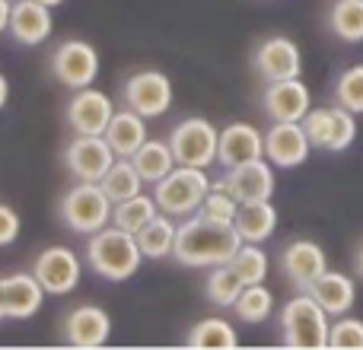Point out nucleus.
<instances>
[{"instance_id":"27","label":"nucleus","mask_w":363,"mask_h":350,"mask_svg":"<svg viewBox=\"0 0 363 350\" xmlns=\"http://www.w3.org/2000/svg\"><path fill=\"white\" fill-rule=\"evenodd\" d=\"M176 230L179 226L172 223L169 213H157V217L138 232V245H140V252H144V258H169L172 245H176Z\"/></svg>"},{"instance_id":"35","label":"nucleus","mask_w":363,"mask_h":350,"mask_svg":"<svg viewBox=\"0 0 363 350\" xmlns=\"http://www.w3.org/2000/svg\"><path fill=\"white\" fill-rule=\"evenodd\" d=\"M335 102L351 108L354 115H363V64H354L335 83Z\"/></svg>"},{"instance_id":"5","label":"nucleus","mask_w":363,"mask_h":350,"mask_svg":"<svg viewBox=\"0 0 363 350\" xmlns=\"http://www.w3.org/2000/svg\"><path fill=\"white\" fill-rule=\"evenodd\" d=\"M207 191H211V179H207L204 169L176 166L166 179H160L153 185V201H157L160 213H169L172 220H185L191 213H198Z\"/></svg>"},{"instance_id":"7","label":"nucleus","mask_w":363,"mask_h":350,"mask_svg":"<svg viewBox=\"0 0 363 350\" xmlns=\"http://www.w3.org/2000/svg\"><path fill=\"white\" fill-rule=\"evenodd\" d=\"M48 67H51V77L67 89L93 86L96 77H99V51L89 42L70 38V42H61L51 51Z\"/></svg>"},{"instance_id":"30","label":"nucleus","mask_w":363,"mask_h":350,"mask_svg":"<svg viewBox=\"0 0 363 350\" xmlns=\"http://www.w3.org/2000/svg\"><path fill=\"white\" fill-rule=\"evenodd\" d=\"M242 287H245V283L239 281V274L230 268V261L211 268V274H207V281H204L207 300H211L213 306H220V309H233V303L239 300Z\"/></svg>"},{"instance_id":"21","label":"nucleus","mask_w":363,"mask_h":350,"mask_svg":"<svg viewBox=\"0 0 363 350\" xmlns=\"http://www.w3.org/2000/svg\"><path fill=\"white\" fill-rule=\"evenodd\" d=\"M306 293L313 296L328 315L351 312L354 300H357V287H354V281L347 274H341V271H325V274H319L313 283H309Z\"/></svg>"},{"instance_id":"1","label":"nucleus","mask_w":363,"mask_h":350,"mask_svg":"<svg viewBox=\"0 0 363 350\" xmlns=\"http://www.w3.org/2000/svg\"><path fill=\"white\" fill-rule=\"evenodd\" d=\"M242 245V236L236 232L233 223H217L201 213H191L179 223L176 245H172V258L185 268H217L226 264L236 249Z\"/></svg>"},{"instance_id":"23","label":"nucleus","mask_w":363,"mask_h":350,"mask_svg":"<svg viewBox=\"0 0 363 350\" xmlns=\"http://www.w3.org/2000/svg\"><path fill=\"white\" fill-rule=\"evenodd\" d=\"M236 232L242 236V242H258L274 236L277 230V210L271 201H249V204H239L236 220H233Z\"/></svg>"},{"instance_id":"3","label":"nucleus","mask_w":363,"mask_h":350,"mask_svg":"<svg viewBox=\"0 0 363 350\" xmlns=\"http://www.w3.org/2000/svg\"><path fill=\"white\" fill-rule=\"evenodd\" d=\"M112 201L102 191L99 181H77L61 201H57V217L77 236H93L102 226L112 223Z\"/></svg>"},{"instance_id":"15","label":"nucleus","mask_w":363,"mask_h":350,"mask_svg":"<svg viewBox=\"0 0 363 350\" xmlns=\"http://www.w3.org/2000/svg\"><path fill=\"white\" fill-rule=\"evenodd\" d=\"M230 194L239 201V204H249V201H271L274 194V166L264 157L249 159V163H239L233 169H226L223 175Z\"/></svg>"},{"instance_id":"22","label":"nucleus","mask_w":363,"mask_h":350,"mask_svg":"<svg viewBox=\"0 0 363 350\" xmlns=\"http://www.w3.org/2000/svg\"><path fill=\"white\" fill-rule=\"evenodd\" d=\"M102 137L108 140L115 157H134V153L140 150V144L147 140V118L125 106L112 115V121H108Z\"/></svg>"},{"instance_id":"37","label":"nucleus","mask_w":363,"mask_h":350,"mask_svg":"<svg viewBox=\"0 0 363 350\" xmlns=\"http://www.w3.org/2000/svg\"><path fill=\"white\" fill-rule=\"evenodd\" d=\"M328 347L335 350H363V322L360 319H341L328 332Z\"/></svg>"},{"instance_id":"42","label":"nucleus","mask_w":363,"mask_h":350,"mask_svg":"<svg viewBox=\"0 0 363 350\" xmlns=\"http://www.w3.org/2000/svg\"><path fill=\"white\" fill-rule=\"evenodd\" d=\"M38 4H45V6H51V10H55V6H61L64 0H38Z\"/></svg>"},{"instance_id":"32","label":"nucleus","mask_w":363,"mask_h":350,"mask_svg":"<svg viewBox=\"0 0 363 350\" xmlns=\"http://www.w3.org/2000/svg\"><path fill=\"white\" fill-rule=\"evenodd\" d=\"M230 268L236 271L245 287L249 283H264V277H268V255H264V249H258V242H242L236 249V255L230 258Z\"/></svg>"},{"instance_id":"9","label":"nucleus","mask_w":363,"mask_h":350,"mask_svg":"<svg viewBox=\"0 0 363 350\" xmlns=\"http://www.w3.org/2000/svg\"><path fill=\"white\" fill-rule=\"evenodd\" d=\"M32 274H35V281L42 283V290L48 296H67L80 287L83 264H80V258L70 249H64V245H48V249H42L35 255Z\"/></svg>"},{"instance_id":"10","label":"nucleus","mask_w":363,"mask_h":350,"mask_svg":"<svg viewBox=\"0 0 363 350\" xmlns=\"http://www.w3.org/2000/svg\"><path fill=\"white\" fill-rule=\"evenodd\" d=\"M115 163V153L102 134H74L64 147V166L77 181H99Z\"/></svg>"},{"instance_id":"29","label":"nucleus","mask_w":363,"mask_h":350,"mask_svg":"<svg viewBox=\"0 0 363 350\" xmlns=\"http://www.w3.org/2000/svg\"><path fill=\"white\" fill-rule=\"evenodd\" d=\"M328 29L341 42H363V0H335L328 10Z\"/></svg>"},{"instance_id":"14","label":"nucleus","mask_w":363,"mask_h":350,"mask_svg":"<svg viewBox=\"0 0 363 350\" xmlns=\"http://www.w3.org/2000/svg\"><path fill=\"white\" fill-rule=\"evenodd\" d=\"M262 106L271 121H303L306 112L313 108V93H309V86L300 77L274 80L264 86Z\"/></svg>"},{"instance_id":"18","label":"nucleus","mask_w":363,"mask_h":350,"mask_svg":"<svg viewBox=\"0 0 363 350\" xmlns=\"http://www.w3.org/2000/svg\"><path fill=\"white\" fill-rule=\"evenodd\" d=\"M112 334V319L102 306H77L74 312H67L64 319V341L70 347H80V350H93V347H102Z\"/></svg>"},{"instance_id":"36","label":"nucleus","mask_w":363,"mask_h":350,"mask_svg":"<svg viewBox=\"0 0 363 350\" xmlns=\"http://www.w3.org/2000/svg\"><path fill=\"white\" fill-rule=\"evenodd\" d=\"M303 131H306L309 144L315 150H325L328 147V134H332V106H322V108H309L306 118L300 121Z\"/></svg>"},{"instance_id":"13","label":"nucleus","mask_w":363,"mask_h":350,"mask_svg":"<svg viewBox=\"0 0 363 350\" xmlns=\"http://www.w3.org/2000/svg\"><path fill=\"white\" fill-rule=\"evenodd\" d=\"M252 67L268 83L290 80V77L303 74V55H300V48H296V42H290L287 35H271L255 48Z\"/></svg>"},{"instance_id":"41","label":"nucleus","mask_w":363,"mask_h":350,"mask_svg":"<svg viewBox=\"0 0 363 350\" xmlns=\"http://www.w3.org/2000/svg\"><path fill=\"white\" fill-rule=\"evenodd\" d=\"M354 268H357V274L363 277V245L357 249V258H354Z\"/></svg>"},{"instance_id":"2","label":"nucleus","mask_w":363,"mask_h":350,"mask_svg":"<svg viewBox=\"0 0 363 350\" xmlns=\"http://www.w3.org/2000/svg\"><path fill=\"white\" fill-rule=\"evenodd\" d=\"M140 261H144V252L138 245V236L128 230H118L115 223L86 236V264L102 281H128L140 271Z\"/></svg>"},{"instance_id":"39","label":"nucleus","mask_w":363,"mask_h":350,"mask_svg":"<svg viewBox=\"0 0 363 350\" xmlns=\"http://www.w3.org/2000/svg\"><path fill=\"white\" fill-rule=\"evenodd\" d=\"M10 10L13 0H0V32H6V26H10Z\"/></svg>"},{"instance_id":"17","label":"nucleus","mask_w":363,"mask_h":350,"mask_svg":"<svg viewBox=\"0 0 363 350\" xmlns=\"http://www.w3.org/2000/svg\"><path fill=\"white\" fill-rule=\"evenodd\" d=\"M45 290L35 274L0 277V319H32L45 303Z\"/></svg>"},{"instance_id":"16","label":"nucleus","mask_w":363,"mask_h":350,"mask_svg":"<svg viewBox=\"0 0 363 350\" xmlns=\"http://www.w3.org/2000/svg\"><path fill=\"white\" fill-rule=\"evenodd\" d=\"M281 271H284V277L296 287V293H306L309 283L328 271L325 249L315 245V242H309V239H296V242H290L287 249L281 252Z\"/></svg>"},{"instance_id":"31","label":"nucleus","mask_w":363,"mask_h":350,"mask_svg":"<svg viewBox=\"0 0 363 350\" xmlns=\"http://www.w3.org/2000/svg\"><path fill=\"white\" fill-rule=\"evenodd\" d=\"M233 312L242 322H249V325H258V322H264L274 312V293L264 283H249V287H242L239 300L233 303Z\"/></svg>"},{"instance_id":"12","label":"nucleus","mask_w":363,"mask_h":350,"mask_svg":"<svg viewBox=\"0 0 363 350\" xmlns=\"http://www.w3.org/2000/svg\"><path fill=\"white\" fill-rule=\"evenodd\" d=\"M64 115H67V125L74 134H106L108 121L115 115V106L96 86H83V89H74Z\"/></svg>"},{"instance_id":"8","label":"nucleus","mask_w":363,"mask_h":350,"mask_svg":"<svg viewBox=\"0 0 363 350\" xmlns=\"http://www.w3.org/2000/svg\"><path fill=\"white\" fill-rule=\"evenodd\" d=\"M121 99L144 118H163L172 108V80L163 70H138L125 80Z\"/></svg>"},{"instance_id":"19","label":"nucleus","mask_w":363,"mask_h":350,"mask_svg":"<svg viewBox=\"0 0 363 350\" xmlns=\"http://www.w3.org/2000/svg\"><path fill=\"white\" fill-rule=\"evenodd\" d=\"M264 157V134L258 131L249 121H233L220 131V144H217V163L223 169H233L239 163Z\"/></svg>"},{"instance_id":"28","label":"nucleus","mask_w":363,"mask_h":350,"mask_svg":"<svg viewBox=\"0 0 363 350\" xmlns=\"http://www.w3.org/2000/svg\"><path fill=\"white\" fill-rule=\"evenodd\" d=\"M157 213H160L157 201H153L150 194L140 191V194H134V198H125V201H118V204L112 207V223L118 226V230H128V232L138 236V232L144 230Z\"/></svg>"},{"instance_id":"24","label":"nucleus","mask_w":363,"mask_h":350,"mask_svg":"<svg viewBox=\"0 0 363 350\" xmlns=\"http://www.w3.org/2000/svg\"><path fill=\"white\" fill-rule=\"evenodd\" d=\"M131 163H134V169L140 172L144 185H157L160 179H166V175L179 166L176 157H172L169 140H150V137L140 144V150L131 157Z\"/></svg>"},{"instance_id":"38","label":"nucleus","mask_w":363,"mask_h":350,"mask_svg":"<svg viewBox=\"0 0 363 350\" xmlns=\"http://www.w3.org/2000/svg\"><path fill=\"white\" fill-rule=\"evenodd\" d=\"M19 230H23V220H19V213L13 210L10 204H0V249L16 242Z\"/></svg>"},{"instance_id":"6","label":"nucleus","mask_w":363,"mask_h":350,"mask_svg":"<svg viewBox=\"0 0 363 350\" xmlns=\"http://www.w3.org/2000/svg\"><path fill=\"white\" fill-rule=\"evenodd\" d=\"M217 144L220 131L207 118H182L169 131V147L179 166H194L207 169L217 163Z\"/></svg>"},{"instance_id":"34","label":"nucleus","mask_w":363,"mask_h":350,"mask_svg":"<svg viewBox=\"0 0 363 350\" xmlns=\"http://www.w3.org/2000/svg\"><path fill=\"white\" fill-rule=\"evenodd\" d=\"M357 140V115L351 112V108L338 106L335 102L332 106V134H328V153H345L347 147Z\"/></svg>"},{"instance_id":"11","label":"nucleus","mask_w":363,"mask_h":350,"mask_svg":"<svg viewBox=\"0 0 363 350\" xmlns=\"http://www.w3.org/2000/svg\"><path fill=\"white\" fill-rule=\"evenodd\" d=\"M309 153H313V144L300 121H274L264 131V157L277 169H296L309 159Z\"/></svg>"},{"instance_id":"4","label":"nucleus","mask_w":363,"mask_h":350,"mask_svg":"<svg viewBox=\"0 0 363 350\" xmlns=\"http://www.w3.org/2000/svg\"><path fill=\"white\" fill-rule=\"evenodd\" d=\"M328 332H332L328 312L309 293H296L281 309V334L287 347L322 350V347H328Z\"/></svg>"},{"instance_id":"25","label":"nucleus","mask_w":363,"mask_h":350,"mask_svg":"<svg viewBox=\"0 0 363 350\" xmlns=\"http://www.w3.org/2000/svg\"><path fill=\"white\" fill-rule=\"evenodd\" d=\"M99 185H102V191L108 194L112 204L144 191V179H140V172L134 169L131 157H115V163L108 166V172L99 179Z\"/></svg>"},{"instance_id":"26","label":"nucleus","mask_w":363,"mask_h":350,"mask_svg":"<svg viewBox=\"0 0 363 350\" xmlns=\"http://www.w3.org/2000/svg\"><path fill=\"white\" fill-rule=\"evenodd\" d=\"M185 347L194 350H233L239 347V334L230 322L223 319H204L185 334Z\"/></svg>"},{"instance_id":"40","label":"nucleus","mask_w":363,"mask_h":350,"mask_svg":"<svg viewBox=\"0 0 363 350\" xmlns=\"http://www.w3.org/2000/svg\"><path fill=\"white\" fill-rule=\"evenodd\" d=\"M6 99H10V80H6V77L0 74V108L6 106Z\"/></svg>"},{"instance_id":"20","label":"nucleus","mask_w":363,"mask_h":350,"mask_svg":"<svg viewBox=\"0 0 363 350\" xmlns=\"http://www.w3.org/2000/svg\"><path fill=\"white\" fill-rule=\"evenodd\" d=\"M55 29V19H51V6L38 4V0H13L10 10V26L6 32L13 35V42L26 45V48H35Z\"/></svg>"},{"instance_id":"33","label":"nucleus","mask_w":363,"mask_h":350,"mask_svg":"<svg viewBox=\"0 0 363 350\" xmlns=\"http://www.w3.org/2000/svg\"><path fill=\"white\" fill-rule=\"evenodd\" d=\"M236 210H239V201L230 194V188H226V181H211V191H207V198L201 201L198 213L207 220H217V223H233L236 220Z\"/></svg>"}]
</instances>
